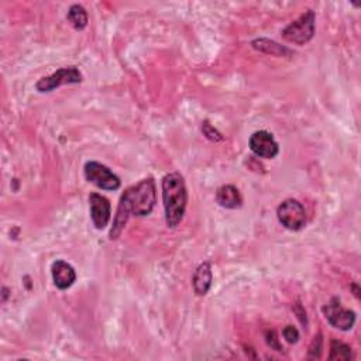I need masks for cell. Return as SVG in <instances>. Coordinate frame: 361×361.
Instances as JSON below:
<instances>
[{
  "instance_id": "7a4b0ae2",
  "label": "cell",
  "mask_w": 361,
  "mask_h": 361,
  "mask_svg": "<svg viewBox=\"0 0 361 361\" xmlns=\"http://www.w3.org/2000/svg\"><path fill=\"white\" fill-rule=\"evenodd\" d=\"M161 186L166 223L170 228H175L184 220L188 204L185 179L179 173H170L162 178Z\"/></svg>"
},
{
  "instance_id": "2e32d148",
  "label": "cell",
  "mask_w": 361,
  "mask_h": 361,
  "mask_svg": "<svg viewBox=\"0 0 361 361\" xmlns=\"http://www.w3.org/2000/svg\"><path fill=\"white\" fill-rule=\"evenodd\" d=\"M202 133H204V136H205L208 140H211V142H213V143H219V142H223V140H224L223 135L220 133V131H219L215 126L211 124L209 120H205V121L202 123Z\"/></svg>"
},
{
  "instance_id": "9a60e30c",
  "label": "cell",
  "mask_w": 361,
  "mask_h": 361,
  "mask_svg": "<svg viewBox=\"0 0 361 361\" xmlns=\"http://www.w3.org/2000/svg\"><path fill=\"white\" fill-rule=\"evenodd\" d=\"M331 360H351L353 351L351 347L343 342L332 340L331 343Z\"/></svg>"
},
{
  "instance_id": "9c48e42d",
  "label": "cell",
  "mask_w": 361,
  "mask_h": 361,
  "mask_svg": "<svg viewBox=\"0 0 361 361\" xmlns=\"http://www.w3.org/2000/svg\"><path fill=\"white\" fill-rule=\"evenodd\" d=\"M89 209L93 226L97 231H104L109 224L112 216V205L108 198L101 193H90L89 195Z\"/></svg>"
},
{
  "instance_id": "6da1fadb",
  "label": "cell",
  "mask_w": 361,
  "mask_h": 361,
  "mask_svg": "<svg viewBox=\"0 0 361 361\" xmlns=\"http://www.w3.org/2000/svg\"><path fill=\"white\" fill-rule=\"evenodd\" d=\"M157 202V189L154 179L146 178L140 181L137 185L130 186L124 191V193L120 196L117 212L115 216L113 227L110 231V240H116L128 222L130 215L144 217L148 216Z\"/></svg>"
},
{
  "instance_id": "e0dca14e",
  "label": "cell",
  "mask_w": 361,
  "mask_h": 361,
  "mask_svg": "<svg viewBox=\"0 0 361 361\" xmlns=\"http://www.w3.org/2000/svg\"><path fill=\"white\" fill-rule=\"evenodd\" d=\"M282 335L285 338V340L288 343H297L300 340V332L297 327H293V326H285L284 327V331H282Z\"/></svg>"
},
{
  "instance_id": "5bb4252c",
  "label": "cell",
  "mask_w": 361,
  "mask_h": 361,
  "mask_svg": "<svg viewBox=\"0 0 361 361\" xmlns=\"http://www.w3.org/2000/svg\"><path fill=\"white\" fill-rule=\"evenodd\" d=\"M67 20L70 21V24L81 31L84 30L86 26H88V21H89V17H88V13L86 10L81 6V5H72L68 10V14H67Z\"/></svg>"
},
{
  "instance_id": "8fae6325",
  "label": "cell",
  "mask_w": 361,
  "mask_h": 361,
  "mask_svg": "<svg viewBox=\"0 0 361 361\" xmlns=\"http://www.w3.org/2000/svg\"><path fill=\"white\" fill-rule=\"evenodd\" d=\"M212 281H213V274H212L211 262H202V264L196 269L192 278L195 293L198 295V297H205L212 286Z\"/></svg>"
},
{
  "instance_id": "3957f363",
  "label": "cell",
  "mask_w": 361,
  "mask_h": 361,
  "mask_svg": "<svg viewBox=\"0 0 361 361\" xmlns=\"http://www.w3.org/2000/svg\"><path fill=\"white\" fill-rule=\"evenodd\" d=\"M315 12L306 10L297 20L292 21L282 30V39L297 46H304L309 43L315 36Z\"/></svg>"
},
{
  "instance_id": "7c38bea8",
  "label": "cell",
  "mask_w": 361,
  "mask_h": 361,
  "mask_svg": "<svg viewBox=\"0 0 361 361\" xmlns=\"http://www.w3.org/2000/svg\"><path fill=\"white\" fill-rule=\"evenodd\" d=\"M216 201L222 208L239 209L243 205L240 191L233 185H223L216 192Z\"/></svg>"
},
{
  "instance_id": "52a82bcc",
  "label": "cell",
  "mask_w": 361,
  "mask_h": 361,
  "mask_svg": "<svg viewBox=\"0 0 361 361\" xmlns=\"http://www.w3.org/2000/svg\"><path fill=\"white\" fill-rule=\"evenodd\" d=\"M323 313L333 327L339 331L347 332L351 331L355 323V313L350 309H346L339 298H333L329 304L323 308Z\"/></svg>"
},
{
  "instance_id": "ba28073f",
  "label": "cell",
  "mask_w": 361,
  "mask_h": 361,
  "mask_svg": "<svg viewBox=\"0 0 361 361\" xmlns=\"http://www.w3.org/2000/svg\"><path fill=\"white\" fill-rule=\"evenodd\" d=\"M248 146H250V150L260 158L273 159L280 153V146L275 142L274 136L266 130L255 131V133L250 137Z\"/></svg>"
},
{
  "instance_id": "ac0fdd59",
  "label": "cell",
  "mask_w": 361,
  "mask_h": 361,
  "mask_svg": "<svg viewBox=\"0 0 361 361\" xmlns=\"http://www.w3.org/2000/svg\"><path fill=\"white\" fill-rule=\"evenodd\" d=\"M320 349H322V338L318 336L315 338V340L312 342V346L309 349V355L313 358H319L320 355Z\"/></svg>"
},
{
  "instance_id": "d6986e66",
  "label": "cell",
  "mask_w": 361,
  "mask_h": 361,
  "mask_svg": "<svg viewBox=\"0 0 361 361\" xmlns=\"http://www.w3.org/2000/svg\"><path fill=\"white\" fill-rule=\"evenodd\" d=\"M266 338H267V343H269V346H271V349H275V350L281 351V344H280V342L277 339L275 332H267Z\"/></svg>"
},
{
  "instance_id": "4fadbf2b",
  "label": "cell",
  "mask_w": 361,
  "mask_h": 361,
  "mask_svg": "<svg viewBox=\"0 0 361 361\" xmlns=\"http://www.w3.org/2000/svg\"><path fill=\"white\" fill-rule=\"evenodd\" d=\"M251 46H253L254 50H258L261 52H266V54H270V55H275V57H285V55L291 54V51L286 47H282L278 43L267 40V39L254 40L251 43Z\"/></svg>"
},
{
  "instance_id": "8992f818",
  "label": "cell",
  "mask_w": 361,
  "mask_h": 361,
  "mask_svg": "<svg viewBox=\"0 0 361 361\" xmlns=\"http://www.w3.org/2000/svg\"><path fill=\"white\" fill-rule=\"evenodd\" d=\"M82 82V74L77 67H65L55 71L52 75L41 78L36 84V89L40 93H48L64 85H74Z\"/></svg>"
},
{
  "instance_id": "5b68a950",
  "label": "cell",
  "mask_w": 361,
  "mask_h": 361,
  "mask_svg": "<svg viewBox=\"0 0 361 361\" xmlns=\"http://www.w3.org/2000/svg\"><path fill=\"white\" fill-rule=\"evenodd\" d=\"M280 223L291 232H298L306 224V212L304 205L297 199H286L277 209Z\"/></svg>"
},
{
  "instance_id": "277c9868",
  "label": "cell",
  "mask_w": 361,
  "mask_h": 361,
  "mask_svg": "<svg viewBox=\"0 0 361 361\" xmlns=\"http://www.w3.org/2000/svg\"><path fill=\"white\" fill-rule=\"evenodd\" d=\"M84 175L88 182L105 191H117L121 185L120 178L104 164L88 161L84 167Z\"/></svg>"
},
{
  "instance_id": "30bf717a",
  "label": "cell",
  "mask_w": 361,
  "mask_h": 361,
  "mask_svg": "<svg viewBox=\"0 0 361 361\" xmlns=\"http://www.w3.org/2000/svg\"><path fill=\"white\" fill-rule=\"evenodd\" d=\"M51 275H52L54 285L61 291L71 288L77 281L75 269L64 260H57L52 262Z\"/></svg>"
}]
</instances>
